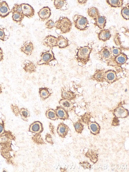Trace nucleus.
Segmentation results:
<instances>
[{
    "mask_svg": "<svg viewBox=\"0 0 129 172\" xmlns=\"http://www.w3.org/2000/svg\"><path fill=\"white\" fill-rule=\"evenodd\" d=\"M99 59L105 62L109 63L113 62L114 58L113 56L111 50V48L105 46L102 47L96 53Z\"/></svg>",
    "mask_w": 129,
    "mask_h": 172,
    "instance_id": "5",
    "label": "nucleus"
},
{
    "mask_svg": "<svg viewBox=\"0 0 129 172\" xmlns=\"http://www.w3.org/2000/svg\"><path fill=\"white\" fill-rule=\"evenodd\" d=\"M104 70L96 69L91 77V79L98 82H103L105 81L104 78Z\"/></svg>",
    "mask_w": 129,
    "mask_h": 172,
    "instance_id": "23",
    "label": "nucleus"
},
{
    "mask_svg": "<svg viewBox=\"0 0 129 172\" xmlns=\"http://www.w3.org/2000/svg\"><path fill=\"white\" fill-rule=\"evenodd\" d=\"M44 130L43 125L39 121L34 122L29 126L28 131L32 133L36 134L41 133Z\"/></svg>",
    "mask_w": 129,
    "mask_h": 172,
    "instance_id": "8",
    "label": "nucleus"
},
{
    "mask_svg": "<svg viewBox=\"0 0 129 172\" xmlns=\"http://www.w3.org/2000/svg\"><path fill=\"white\" fill-rule=\"evenodd\" d=\"M11 12V10L6 2L0 0V17L2 18H4Z\"/></svg>",
    "mask_w": 129,
    "mask_h": 172,
    "instance_id": "14",
    "label": "nucleus"
},
{
    "mask_svg": "<svg viewBox=\"0 0 129 172\" xmlns=\"http://www.w3.org/2000/svg\"><path fill=\"white\" fill-rule=\"evenodd\" d=\"M105 81L109 84H111L117 81L118 79L116 72L112 70H109L105 72Z\"/></svg>",
    "mask_w": 129,
    "mask_h": 172,
    "instance_id": "11",
    "label": "nucleus"
},
{
    "mask_svg": "<svg viewBox=\"0 0 129 172\" xmlns=\"http://www.w3.org/2000/svg\"><path fill=\"white\" fill-rule=\"evenodd\" d=\"M22 13L24 16L28 18L32 17L34 15L35 11L30 5L26 3L20 4Z\"/></svg>",
    "mask_w": 129,
    "mask_h": 172,
    "instance_id": "10",
    "label": "nucleus"
},
{
    "mask_svg": "<svg viewBox=\"0 0 129 172\" xmlns=\"http://www.w3.org/2000/svg\"><path fill=\"white\" fill-rule=\"evenodd\" d=\"M39 93L41 99L45 101L51 96L53 93L51 89L47 87L39 88Z\"/></svg>",
    "mask_w": 129,
    "mask_h": 172,
    "instance_id": "18",
    "label": "nucleus"
},
{
    "mask_svg": "<svg viewBox=\"0 0 129 172\" xmlns=\"http://www.w3.org/2000/svg\"><path fill=\"white\" fill-rule=\"evenodd\" d=\"M16 138L9 130L0 135V153L8 164H13L17 151Z\"/></svg>",
    "mask_w": 129,
    "mask_h": 172,
    "instance_id": "1",
    "label": "nucleus"
},
{
    "mask_svg": "<svg viewBox=\"0 0 129 172\" xmlns=\"http://www.w3.org/2000/svg\"><path fill=\"white\" fill-rule=\"evenodd\" d=\"M111 50L112 54L114 58L122 52V50L120 48L114 46L111 48Z\"/></svg>",
    "mask_w": 129,
    "mask_h": 172,
    "instance_id": "36",
    "label": "nucleus"
},
{
    "mask_svg": "<svg viewBox=\"0 0 129 172\" xmlns=\"http://www.w3.org/2000/svg\"><path fill=\"white\" fill-rule=\"evenodd\" d=\"M5 116L0 112V135L3 133L6 130L5 129Z\"/></svg>",
    "mask_w": 129,
    "mask_h": 172,
    "instance_id": "34",
    "label": "nucleus"
},
{
    "mask_svg": "<svg viewBox=\"0 0 129 172\" xmlns=\"http://www.w3.org/2000/svg\"><path fill=\"white\" fill-rule=\"evenodd\" d=\"M4 53L3 50L0 47V61H2L4 60Z\"/></svg>",
    "mask_w": 129,
    "mask_h": 172,
    "instance_id": "40",
    "label": "nucleus"
},
{
    "mask_svg": "<svg viewBox=\"0 0 129 172\" xmlns=\"http://www.w3.org/2000/svg\"><path fill=\"white\" fill-rule=\"evenodd\" d=\"M111 37L110 31L108 29L101 30L98 34L99 39L103 42H105L109 40Z\"/></svg>",
    "mask_w": 129,
    "mask_h": 172,
    "instance_id": "22",
    "label": "nucleus"
},
{
    "mask_svg": "<svg viewBox=\"0 0 129 172\" xmlns=\"http://www.w3.org/2000/svg\"><path fill=\"white\" fill-rule=\"evenodd\" d=\"M70 41L66 37L60 35L57 38V46L59 48L62 49L69 46Z\"/></svg>",
    "mask_w": 129,
    "mask_h": 172,
    "instance_id": "20",
    "label": "nucleus"
},
{
    "mask_svg": "<svg viewBox=\"0 0 129 172\" xmlns=\"http://www.w3.org/2000/svg\"><path fill=\"white\" fill-rule=\"evenodd\" d=\"M73 20L75 27L80 31L85 30L89 26V24L87 18L83 16L76 14L73 16Z\"/></svg>",
    "mask_w": 129,
    "mask_h": 172,
    "instance_id": "6",
    "label": "nucleus"
},
{
    "mask_svg": "<svg viewBox=\"0 0 129 172\" xmlns=\"http://www.w3.org/2000/svg\"><path fill=\"white\" fill-rule=\"evenodd\" d=\"M12 13L13 20L17 23L20 24L24 18V15L22 14L17 12H13Z\"/></svg>",
    "mask_w": 129,
    "mask_h": 172,
    "instance_id": "32",
    "label": "nucleus"
},
{
    "mask_svg": "<svg viewBox=\"0 0 129 172\" xmlns=\"http://www.w3.org/2000/svg\"><path fill=\"white\" fill-rule=\"evenodd\" d=\"M22 67L26 73H31L35 72L36 67L34 63L29 60H25L23 62Z\"/></svg>",
    "mask_w": 129,
    "mask_h": 172,
    "instance_id": "13",
    "label": "nucleus"
},
{
    "mask_svg": "<svg viewBox=\"0 0 129 172\" xmlns=\"http://www.w3.org/2000/svg\"><path fill=\"white\" fill-rule=\"evenodd\" d=\"M93 19L94 21V24L95 26H97L100 29H104L106 23V18L105 17L99 16Z\"/></svg>",
    "mask_w": 129,
    "mask_h": 172,
    "instance_id": "21",
    "label": "nucleus"
},
{
    "mask_svg": "<svg viewBox=\"0 0 129 172\" xmlns=\"http://www.w3.org/2000/svg\"><path fill=\"white\" fill-rule=\"evenodd\" d=\"M92 50L89 45L80 47L75 50V58L78 63L84 65L89 61L90 54Z\"/></svg>",
    "mask_w": 129,
    "mask_h": 172,
    "instance_id": "2",
    "label": "nucleus"
},
{
    "mask_svg": "<svg viewBox=\"0 0 129 172\" xmlns=\"http://www.w3.org/2000/svg\"><path fill=\"white\" fill-rule=\"evenodd\" d=\"M129 4L126 5L125 7L122 8L121 11V14L123 18L126 20L129 19Z\"/></svg>",
    "mask_w": 129,
    "mask_h": 172,
    "instance_id": "35",
    "label": "nucleus"
},
{
    "mask_svg": "<svg viewBox=\"0 0 129 172\" xmlns=\"http://www.w3.org/2000/svg\"><path fill=\"white\" fill-rule=\"evenodd\" d=\"M40 57V59L37 63L38 65L54 66L58 63L52 51V48H50L48 50H44L41 53Z\"/></svg>",
    "mask_w": 129,
    "mask_h": 172,
    "instance_id": "3",
    "label": "nucleus"
},
{
    "mask_svg": "<svg viewBox=\"0 0 129 172\" xmlns=\"http://www.w3.org/2000/svg\"><path fill=\"white\" fill-rule=\"evenodd\" d=\"M11 10L12 12H16L22 14L20 4H19L17 3L15 4Z\"/></svg>",
    "mask_w": 129,
    "mask_h": 172,
    "instance_id": "39",
    "label": "nucleus"
},
{
    "mask_svg": "<svg viewBox=\"0 0 129 172\" xmlns=\"http://www.w3.org/2000/svg\"><path fill=\"white\" fill-rule=\"evenodd\" d=\"M73 125L76 131L78 133H81L83 130V125L80 122L74 123Z\"/></svg>",
    "mask_w": 129,
    "mask_h": 172,
    "instance_id": "37",
    "label": "nucleus"
},
{
    "mask_svg": "<svg viewBox=\"0 0 129 172\" xmlns=\"http://www.w3.org/2000/svg\"><path fill=\"white\" fill-rule=\"evenodd\" d=\"M114 114L116 117L124 118L128 115V111L122 107L119 106L115 109Z\"/></svg>",
    "mask_w": 129,
    "mask_h": 172,
    "instance_id": "25",
    "label": "nucleus"
},
{
    "mask_svg": "<svg viewBox=\"0 0 129 172\" xmlns=\"http://www.w3.org/2000/svg\"><path fill=\"white\" fill-rule=\"evenodd\" d=\"M61 91L62 99L72 100L75 99L76 97L75 93L67 86H64L62 87Z\"/></svg>",
    "mask_w": 129,
    "mask_h": 172,
    "instance_id": "7",
    "label": "nucleus"
},
{
    "mask_svg": "<svg viewBox=\"0 0 129 172\" xmlns=\"http://www.w3.org/2000/svg\"><path fill=\"white\" fill-rule=\"evenodd\" d=\"M40 19L42 21L48 19L51 15V10L48 7H44L37 13Z\"/></svg>",
    "mask_w": 129,
    "mask_h": 172,
    "instance_id": "16",
    "label": "nucleus"
},
{
    "mask_svg": "<svg viewBox=\"0 0 129 172\" xmlns=\"http://www.w3.org/2000/svg\"><path fill=\"white\" fill-rule=\"evenodd\" d=\"M70 128L69 127L63 122H61L58 125L57 132L58 135L62 138H65L67 135Z\"/></svg>",
    "mask_w": 129,
    "mask_h": 172,
    "instance_id": "15",
    "label": "nucleus"
},
{
    "mask_svg": "<svg viewBox=\"0 0 129 172\" xmlns=\"http://www.w3.org/2000/svg\"><path fill=\"white\" fill-rule=\"evenodd\" d=\"M54 5L56 9L62 11L66 10L68 8V3L66 0H55Z\"/></svg>",
    "mask_w": 129,
    "mask_h": 172,
    "instance_id": "24",
    "label": "nucleus"
},
{
    "mask_svg": "<svg viewBox=\"0 0 129 172\" xmlns=\"http://www.w3.org/2000/svg\"><path fill=\"white\" fill-rule=\"evenodd\" d=\"M55 110L58 119L63 120L69 119L68 112L60 106H57Z\"/></svg>",
    "mask_w": 129,
    "mask_h": 172,
    "instance_id": "19",
    "label": "nucleus"
},
{
    "mask_svg": "<svg viewBox=\"0 0 129 172\" xmlns=\"http://www.w3.org/2000/svg\"><path fill=\"white\" fill-rule=\"evenodd\" d=\"M10 36V33L6 28L0 27V40L5 41L9 39Z\"/></svg>",
    "mask_w": 129,
    "mask_h": 172,
    "instance_id": "29",
    "label": "nucleus"
},
{
    "mask_svg": "<svg viewBox=\"0 0 129 172\" xmlns=\"http://www.w3.org/2000/svg\"><path fill=\"white\" fill-rule=\"evenodd\" d=\"M128 59L127 55L124 53L122 52L114 58V63L117 65H122L125 64Z\"/></svg>",
    "mask_w": 129,
    "mask_h": 172,
    "instance_id": "26",
    "label": "nucleus"
},
{
    "mask_svg": "<svg viewBox=\"0 0 129 172\" xmlns=\"http://www.w3.org/2000/svg\"><path fill=\"white\" fill-rule=\"evenodd\" d=\"M123 0H107V3L111 7L114 8L121 7L123 4Z\"/></svg>",
    "mask_w": 129,
    "mask_h": 172,
    "instance_id": "33",
    "label": "nucleus"
},
{
    "mask_svg": "<svg viewBox=\"0 0 129 172\" xmlns=\"http://www.w3.org/2000/svg\"><path fill=\"white\" fill-rule=\"evenodd\" d=\"M57 38L52 35L47 36L43 41V44L47 47L52 48L57 46Z\"/></svg>",
    "mask_w": 129,
    "mask_h": 172,
    "instance_id": "12",
    "label": "nucleus"
},
{
    "mask_svg": "<svg viewBox=\"0 0 129 172\" xmlns=\"http://www.w3.org/2000/svg\"><path fill=\"white\" fill-rule=\"evenodd\" d=\"M78 3L80 4H85L87 1V0H78Z\"/></svg>",
    "mask_w": 129,
    "mask_h": 172,
    "instance_id": "41",
    "label": "nucleus"
},
{
    "mask_svg": "<svg viewBox=\"0 0 129 172\" xmlns=\"http://www.w3.org/2000/svg\"><path fill=\"white\" fill-rule=\"evenodd\" d=\"M88 128L91 132L94 134L99 133L100 129L99 125L96 122H93L89 123Z\"/></svg>",
    "mask_w": 129,
    "mask_h": 172,
    "instance_id": "31",
    "label": "nucleus"
},
{
    "mask_svg": "<svg viewBox=\"0 0 129 172\" xmlns=\"http://www.w3.org/2000/svg\"><path fill=\"white\" fill-rule=\"evenodd\" d=\"M18 115H20L21 119L24 121L28 122L30 114L29 110L26 108L22 107L19 109Z\"/></svg>",
    "mask_w": 129,
    "mask_h": 172,
    "instance_id": "27",
    "label": "nucleus"
},
{
    "mask_svg": "<svg viewBox=\"0 0 129 172\" xmlns=\"http://www.w3.org/2000/svg\"><path fill=\"white\" fill-rule=\"evenodd\" d=\"M45 116L47 118L55 121L58 119L55 109L51 108H48L46 111Z\"/></svg>",
    "mask_w": 129,
    "mask_h": 172,
    "instance_id": "28",
    "label": "nucleus"
},
{
    "mask_svg": "<svg viewBox=\"0 0 129 172\" xmlns=\"http://www.w3.org/2000/svg\"><path fill=\"white\" fill-rule=\"evenodd\" d=\"M71 101L61 99L59 101L58 103L60 106L68 112H70L74 108V103Z\"/></svg>",
    "mask_w": 129,
    "mask_h": 172,
    "instance_id": "17",
    "label": "nucleus"
},
{
    "mask_svg": "<svg viewBox=\"0 0 129 172\" xmlns=\"http://www.w3.org/2000/svg\"><path fill=\"white\" fill-rule=\"evenodd\" d=\"M20 51L27 56L30 55L34 49L33 44L31 42L27 40L24 42L20 48Z\"/></svg>",
    "mask_w": 129,
    "mask_h": 172,
    "instance_id": "9",
    "label": "nucleus"
},
{
    "mask_svg": "<svg viewBox=\"0 0 129 172\" xmlns=\"http://www.w3.org/2000/svg\"><path fill=\"white\" fill-rule=\"evenodd\" d=\"M45 25L46 28L51 29L54 27H55V22L52 20L50 19L46 22Z\"/></svg>",
    "mask_w": 129,
    "mask_h": 172,
    "instance_id": "38",
    "label": "nucleus"
},
{
    "mask_svg": "<svg viewBox=\"0 0 129 172\" xmlns=\"http://www.w3.org/2000/svg\"><path fill=\"white\" fill-rule=\"evenodd\" d=\"M87 13L89 17L94 18L100 16L99 10L94 7L88 8L87 10Z\"/></svg>",
    "mask_w": 129,
    "mask_h": 172,
    "instance_id": "30",
    "label": "nucleus"
},
{
    "mask_svg": "<svg viewBox=\"0 0 129 172\" xmlns=\"http://www.w3.org/2000/svg\"><path fill=\"white\" fill-rule=\"evenodd\" d=\"M2 92V89L1 85L0 84V94Z\"/></svg>",
    "mask_w": 129,
    "mask_h": 172,
    "instance_id": "42",
    "label": "nucleus"
},
{
    "mask_svg": "<svg viewBox=\"0 0 129 172\" xmlns=\"http://www.w3.org/2000/svg\"><path fill=\"white\" fill-rule=\"evenodd\" d=\"M55 27L57 30H59L60 33L66 34L69 32L72 28V23L68 17H61L55 22Z\"/></svg>",
    "mask_w": 129,
    "mask_h": 172,
    "instance_id": "4",
    "label": "nucleus"
}]
</instances>
